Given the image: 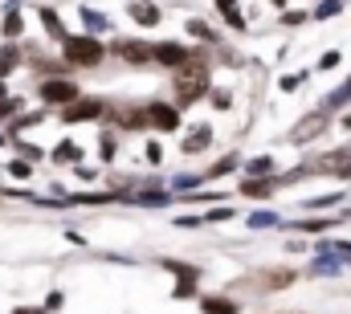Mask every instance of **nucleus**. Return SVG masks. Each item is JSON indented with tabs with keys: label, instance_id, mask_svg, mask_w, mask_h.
I'll use <instances>...</instances> for the list:
<instances>
[{
	"label": "nucleus",
	"instance_id": "1",
	"mask_svg": "<svg viewBox=\"0 0 351 314\" xmlns=\"http://www.w3.org/2000/svg\"><path fill=\"white\" fill-rule=\"evenodd\" d=\"M208 90H213V70H208V62H188V66H180L172 74V98H176L180 110L192 106V102H200V98H208Z\"/></svg>",
	"mask_w": 351,
	"mask_h": 314
},
{
	"label": "nucleus",
	"instance_id": "2",
	"mask_svg": "<svg viewBox=\"0 0 351 314\" xmlns=\"http://www.w3.org/2000/svg\"><path fill=\"white\" fill-rule=\"evenodd\" d=\"M58 49H62V62H66L70 70H94V66H102V58H106V45H102L94 33H70Z\"/></svg>",
	"mask_w": 351,
	"mask_h": 314
},
{
	"label": "nucleus",
	"instance_id": "3",
	"mask_svg": "<svg viewBox=\"0 0 351 314\" xmlns=\"http://www.w3.org/2000/svg\"><path fill=\"white\" fill-rule=\"evenodd\" d=\"M188 62H208V53H204V49H192V45H184V41H160V45H156V66H160V70L176 74V70L188 66Z\"/></svg>",
	"mask_w": 351,
	"mask_h": 314
},
{
	"label": "nucleus",
	"instance_id": "4",
	"mask_svg": "<svg viewBox=\"0 0 351 314\" xmlns=\"http://www.w3.org/2000/svg\"><path fill=\"white\" fill-rule=\"evenodd\" d=\"M106 110H110V102H102V98H94V94H82V98H74L70 106H62L58 119L74 127V123H98V119H106Z\"/></svg>",
	"mask_w": 351,
	"mask_h": 314
},
{
	"label": "nucleus",
	"instance_id": "5",
	"mask_svg": "<svg viewBox=\"0 0 351 314\" xmlns=\"http://www.w3.org/2000/svg\"><path fill=\"white\" fill-rule=\"evenodd\" d=\"M37 98H41L45 106L62 110V106H70L74 98H82V90H78L74 78H41L37 82Z\"/></svg>",
	"mask_w": 351,
	"mask_h": 314
},
{
	"label": "nucleus",
	"instance_id": "6",
	"mask_svg": "<svg viewBox=\"0 0 351 314\" xmlns=\"http://www.w3.org/2000/svg\"><path fill=\"white\" fill-rule=\"evenodd\" d=\"M110 53L123 58L127 66H156V45L143 37H119V41H110Z\"/></svg>",
	"mask_w": 351,
	"mask_h": 314
},
{
	"label": "nucleus",
	"instance_id": "7",
	"mask_svg": "<svg viewBox=\"0 0 351 314\" xmlns=\"http://www.w3.org/2000/svg\"><path fill=\"white\" fill-rule=\"evenodd\" d=\"M315 176H331V180H351V143L343 147H331V152H323V156L315 159Z\"/></svg>",
	"mask_w": 351,
	"mask_h": 314
},
{
	"label": "nucleus",
	"instance_id": "8",
	"mask_svg": "<svg viewBox=\"0 0 351 314\" xmlns=\"http://www.w3.org/2000/svg\"><path fill=\"white\" fill-rule=\"evenodd\" d=\"M106 119H110L119 131H152V123H147V102H143V106H127V102H119V106L106 110Z\"/></svg>",
	"mask_w": 351,
	"mask_h": 314
},
{
	"label": "nucleus",
	"instance_id": "9",
	"mask_svg": "<svg viewBox=\"0 0 351 314\" xmlns=\"http://www.w3.org/2000/svg\"><path fill=\"white\" fill-rule=\"evenodd\" d=\"M164 269H172L176 274V290H172V298H192L196 294V286H200V269L196 265H188V261H164Z\"/></svg>",
	"mask_w": 351,
	"mask_h": 314
},
{
	"label": "nucleus",
	"instance_id": "10",
	"mask_svg": "<svg viewBox=\"0 0 351 314\" xmlns=\"http://www.w3.org/2000/svg\"><path fill=\"white\" fill-rule=\"evenodd\" d=\"M147 123H152V131L172 135V131H180V106L176 102H147Z\"/></svg>",
	"mask_w": 351,
	"mask_h": 314
},
{
	"label": "nucleus",
	"instance_id": "11",
	"mask_svg": "<svg viewBox=\"0 0 351 314\" xmlns=\"http://www.w3.org/2000/svg\"><path fill=\"white\" fill-rule=\"evenodd\" d=\"M327 127H331V114H327V110H311V114L290 131V143H298V147H302V143H311V139H315L319 131H327Z\"/></svg>",
	"mask_w": 351,
	"mask_h": 314
},
{
	"label": "nucleus",
	"instance_id": "12",
	"mask_svg": "<svg viewBox=\"0 0 351 314\" xmlns=\"http://www.w3.org/2000/svg\"><path fill=\"white\" fill-rule=\"evenodd\" d=\"M37 21H41V29H45V37H49L53 45H62V41L70 37V29H66V21H62V12H58L53 4H37Z\"/></svg>",
	"mask_w": 351,
	"mask_h": 314
},
{
	"label": "nucleus",
	"instance_id": "13",
	"mask_svg": "<svg viewBox=\"0 0 351 314\" xmlns=\"http://www.w3.org/2000/svg\"><path fill=\"white\" fill-rule=\"evenodd\" d=\"M278 188H282V184H278V176H245V180L237 184V192H241L245 200H269Z\"/></svg>",
	"mask_w": 351,
	"mask_h": 314
},
{
	"label": "nucleus",
	"instance_id": "14",
	"mask_svg": "<svg viewBox=\"0 0 351 314\" xmlns=\"http://www.w3.org/2000/svg\"><path fill=\"white\" fill-rule=\"evenodd\" d=\"M208 147H213V127H208V123L188 127V135L180 139V152H184V156H200V152H208Z\"/></svg>",
	"mask_w": 351,
	"mask_h": 314
},
{
	"label": "nucleus",
	"instance_id": "15",
	"mask_svg": "<svg viewBox=\"0 0 351 314\" xmlns=\"http://www.w3.org/2000/svg\"><path fill=\"white\" fill-rule=\"evenodd\" d=\"M127 16H131L135 25H143V29H156V25L164 21V8L152 4V0H131V4H127Z\"/></svg>",
	"mask_w": 351,
	"mask_h": 314
},
{
	"label": "nucleus",
	"instance_id": "16",
	"mask_svg": "<svg viewBox=\"0 0 351 314\" xmlns=\"http://www.w3.org/2000/svg\"><path fill=\"white\" fill-rule=\"evenodd\" d=\"M217 4V16L233 29V33H245L250 29V21H245V12H241V0H213Z\"/></svg>",
	"mask_w": 351,
	"mask_h": 314
},
{
	"label": "nucleus",
	"instance_id": "17",
	"mask_svg": "<svg viewBox=\"0 0 351 314\" xmlns=\"http://www.w3.org/2000/svg\"><path fill=\"white\" fill-rule=\"evenodd\" d=\"M0 37L4 41H21L25 37V16H21V4L8 0V12H4V25H0Z\"/></svg>",
	"mask_w": 351,
	"mask_h": 314
},
{
	"label": "nucleus",
	"instance_id": "18",
	"mask_svg": "<svg viewBox=\"0 0 351 314\" xmlns=\"http://www.w3.org/2000/svg\"><path fill=\"white\" fill-rule=\"evenodd\" d=\"M200 311L204 314H241V302L229 298V294H204L200 298Z\"/></svg>",
	"mask_w": 351,
	"mask_h": 314
},
{
	"label": "nucleus",
	"instance_id": "19",
	"mask_svg": "<svg viewBox=\"0 0 351 314\" xmlns=\"http://www.w3.org/2000/svg\"><path fill=\"white\" fill-rule=\"evenodd\" d=\"M184 29H188V37H196L200 45H221V33H217L213 25H204L200 16H188V21H184Z\"/></svg>",
	"mask_w": 351,
	"mask_h": 314
},
{
	"label": "nucleus",
	"instance_id": "20",
	"mask_svg": "<svg viewBox=\"0 0 351 314\" xmlns=\"http://www.w3.org/2000/svg\"><path fill=\"white\" fill-rule=\"evenodd\" d=\"M343 217H302V221H290V229L294 233H327V229H335Z\"/></svg>",
	"mask_w": 351,
	"mask_h": 314
},
{
	"label": "nucleus",
	"instance_id": "21",
	"mask_svg": "<svg viewBox=\"0 0 351 314\" xmlns=\"http://www.w3.org/2000/svg\"><path fill=\"white\" fill-rule=\"evenodd\" d=\"M25 62V49H21V41H4L0 45V78H8L16 66Z\"/></svg>",
	"mask_w": 351,
	"mask_h": 314
},
{
	"label": "nucleus",
	"instance_id": "22",
	"mask_svg": "<svg viewBox=\"0 0 351 314\" xmlns=\"http://www.w3.org/2000/svg\"><path fill=\"white\" fill-rule=\"evenodd\" d=\"M343 261L348 257H339V253H327V257H319L306 274H315V278H335V274H343Z\"/></svg>",
	"mask_w": 351,
	"mask_h": 314
},
{
	"label": "nucleus",
	"instance_id": "23",
	"mask_svg": "<svg viewBox=\"0 0 351 314\" xmlns=\"http://www.w3.org/2000/svg\"><path fill=\"white\" fill-rule=\"evenodd\" d=\"M241 163H245V159L237 156V152H229L225 159H217V163H213V167L204 171V184H208V180H225V176H229V171H237Z\"/></svg>",
	"mask_w": 351,
	"mask_h": 314
},
{
	"label": "nucleus",
	"instance_id": "24",
	"mask_svg": "<svg viewBox=\"0 0 351 314\" xmlns=\"http://www.w3.org/2000/svg\"><path fill=\"white\" fill-rule=\"evenodd\" d=\"M114 156H119V127H106V131L98 135V159L110 163Z\"/></svg>",
	"mask_w": 351,
	"mask_h": 314
},
{
	"label": "nucleus",
	"instance_id": "25",
	"mask_svg": "<svg viewBox=\"0 0 351 314\" xmlns=\"http://www.w3.org/2000/svg\"><path fill=\"white\" fill-rule=\"evenodd\" d=\"M49 159H53V163H58V167H62V163H74V167H78V163H82V147H78V143H70V139H66V143H58V147H53V152H49Z\"/></svg>",
	"mask_w": 351,
	"mask_h": 314
},
{
	"label": "nucleus",
	"instance_id": "26",
	"mask_svg": "<svg viewBox=\"0 0 351 314\" xmlns=\"http://www.w3.org/2000/svg\"><path fill=\"white\" fill-rule=\"evenodd\" d=\"M343 8H348V0H319V4L311 8V21H335Z\"/></svg>",
	"mask_w": 351,
	"mask_h": 314
},
{
	"label": "nucleus",
	"instance_id": "27",
	"mask_svg": "<svg viewBox=\"0 0 351 314\" xmlns=\"http://www.w3.org/2000/svg\"><path fill=\"white\" fill-rule=\"evenodd\" d=\"M294 278H298L294 269H278V274H262V278H254V282H258L262 290H282V286H290Z\"/></svg>",
	"mask_w": 351,
	"mask_h": 314
},
{
	"label": "nucleus",
	"instance_id": "28",
	"mask_svg": "<svg viewBox=\"0 0 351 314\" xmlns=\"http://www.w3.org/2000/svg\"><path fill=\"white\" fill-rule=\"evenodd\" d=\"M78 16H82V25H86V33H106V29H110V21H106L102 12H94L90 4H82V8H78Z\"/></svg>",
	"mask_w": 351,
	"mask_h": 314
},
{
	"label": "nucleus",
	"instance_id": "29",
	"mask_svg": "<svg viewBox=\"0 0 351 314\" xmlns=\"http://www.w3.org/2000/svg\"><path fill=\"white\" fill-rule=\"evenodd\" d=\"M119 192H82V196H66V204H114Z\"/></svg>",
	"mask_w": 351,
	"mask_h": 314
},
{
	"label": "nucleus",
	"instance_id": "30",
	"mask_svg": "<svg viewBox=\"0 0 351 314\" xmlns=\"http://www.w3.org/2000/svg\"><path fill=\"white\" fill-rule=\"evenodd\" d=\"M241 167H245V176H274V156H254Z\"/></svg>",
	"mask_w": 351,
	"mask_h": 314
},
{
	"label": "nucleus",
	"instance_id": "31",
	"mask_svg": "<svg viewBox=\"0 0 351 314\" xmlns=\"http://www.w3.org/2000/svg\"><path fill=\"white\" fill-rule=\"evenodd\" d=\"M335 204H343V192H331V196H315V200H302V208H306V213H323V208H335Z\"/></svg>",
	"mask_w": 351,
	"mask_h": 314
},
{
	"label": "nucleus",
	"instance_id": "32",
	"mask_svg": "<svg viewBox=\"0 0 351 314\" xmlns=\"http://www.w3.org/2000/svg\"><path fill=\"white\" fill-rule=\"evenodd\" d=\"M131 204H139V208H164V204H172V196H168V192H143V196H135Z\"/></svg>",
	"mask_w": 351,
	"mask_h": 314
},
{
	"label": "nucleus",
	"instance_id": "33",
	"mask_svg": "<svg viewBox=\"0 0 351 314\" xmlns=\"http://www.w3.org/2000/svg\"><path fill=\"white\" fill-rule=\"evenodd\" d=\"M335 66H343V49H327V53L319 58V66H315V70H319V74H327V70H335Z\"/></svg>",
	"mask_w": 351,
	"mask_h": 314
},
{
	"label": "nucleus",
	"instance_id": "34",
	"mask_svg": "<svg viewBox=\"0 0 351 314\" xmlns=\"http://www.w3.org/2000/svg\"><path fill=\"white\" fill-rule=\"evenodd\" d=\"M208 102H213V110H233V94L229 90H208Z\"/></svg>",
	"mask_w": 351,
	"mask_h": 314
},
{
	"label": "nucleus",
	"instance_id": "35",
	"mask_svg": "<svg viewBox=\"0 0 351 314\" xmlns=\"http://www.w3.org/2000/svg\"><path fill=\"white\" fill-rule=\"evenodd\" d=\"M4 171H8L12 180H33V163H29V159H12Z\"/></svg>",
	"mask_w": 351,
	"mask_h": 314
},
{
	"label": "nucleus",
	"instance_id": "36",
	"mask_svg": "<svg viewBox=\"0 0 351 314\" xmlns=\"http://www.w3.org/2000/svg\"><path fill=\"white\" fill-rule=\"evenodd\" d=\"M274 225H282L278 213H250V229H274Z\"/></svg>",
	"mask_w": 351,
	"mask_h": 314
},
{
	"label": "nucleus",
	"instance_id": "37",
	"mask_svg": "<svg viewBox=\"0 0 351 314\" xmlns=\"http://www.w3.org/2000/svg\"><path fill=\"white\" fill-rule=\"evenodd\" d=\"M21 114V98H0V123H12Z\"/></svg>",
	"mask_w": 351,
	"mask_h": 314
},
{
	"label": "nucleus",
	"instance_id": "38",
	"mask_svg": "<svg viewBox=\"0 0 351 314\" xmlns=\"http://www.w3.org/2000/svg\"><path fill=\"white\" fill-rule=\"evenodd\" d=\"M286 29H298V25H306L311 21V12H290V8H282V16H278Z\"/></svg>",
	"mask_w": 351,
	"mask_h": 314
},
{
	"label": "nucleus",
	"instance_id": "39",
	"mask_svg": "<svg viewBox=\"0 0 351 314\" xmlns=\"http://www.w3.org/2000/svg\"><path fill=\"white\" fill-rule=\"evenodd\" d=\"M16 152H21V159H29V163H37V159H45V152H41L37 143H21V139H16Z\"/></svg>",
	"mask_w": 351,
	"mask_h": 314
},
{
	"label": "nucleus",
	"instance_id": "40",
	"mask_svg": "<svg viewBox=\"0 0 351 314\" xmlns=\"http://www.w3.org/2000/svg\"><path fill=\"white\" fill-rule=\"evenodd\" d=\"M311 78V74H286V78L278 82V86H282V90H286V94H290V90H298V86H302V82Z\"/></svg>",
	"mask_w": 351,
	"mask_h": 314
},
{
	"label": "nucleus",
	"instance_id": "41",
	"mask_svg": "<svg viewBox=\"0 0 351 314\" xmlns=\"http://www.w3.org/2000/svg\"><path fill=\"white\" fill-rule=\"evenodd\" d=\"M62 306H66V294H62V290H53V294H49V298H45V314L62 311Z\"/></svg>",
	"mask_w": 351,
	"mask_h": 314
},
{
	"label": "nucleus",
	"instance_id": "42",
	"mask_svg": "<svg viewBox=\"0 0 351 314\" xmlns=\"http://www.w3.org/2000/svg\"><path fill=\"white\" fill-rule=\"evenodd\" d=\"M143 156H147V163H164V147H160V143H156V139H152V143H147V152H143Z\"/></svg>",
	"mask_w": 351,
	"mask_h": 314
},
{
	"label": "nucleus",
	"instance_id": "43",
	"mask_svg": "<svg viewBox=\"0 0 351 314\" xmlns=\"http://www.w3.org/2000/svg\"><path fill=\"white\" fill-rule=\"evenodd\" d=\"M233 217H237V208H213V213H208L213 225H217V221H233Z\"/></svg>",
	"mask_w": 351,
	"mask_h": 314
},
{
	"label": "nucleus",
	"instance_id": "44",
	"mask_svg": "<svg viewBox=\"0 0 351 314\" xmlns=\"http://www.w3.org/2000/svg\"><path fill=\"white\" fill-rule=\"evenodd\" d=\"M176 225H180V229H196V225H200V217H180Z\"/></svg>",
	"mask_w": 351,
	"mask_h": 314
},
{
	"label": "nucleus",
	"instance_id": "45",
	"mask_svg": "<svg viewBox=\"0 0 351 314\" xmlns=\"http://www.w3.org/2000/svg\"><path fill=\"white\" fill-rule=\"evenodd\" d=\"M12 314H45V311H33V306H16Z\"/></svg>",
	"mask_w": 351,
	"mask_h": 314
},
{
	"label": "nucleus",
	"instance_id": "46",
	"mask_svg": "<svg viewBox=\"0 0 351 314\" xmlns=\"http://www.w3.org/2000/svg\"><path fill=\"white\" fill-rule=\"evenodd\" d=\"M269 4H274V8H286V4H290V0H269Z\"/></svg>",
	"mask_w": 351,
	"mask_h": 314
},
{
	"label": "nucleus",
	"instance_id": "47",
	"mask_svg": "<svg viewBox=\"0 0 351 314\" xmlns=\"http://www.w3.org/2000/svg\"><path fill=\"white\" fill-rule=\"evenodd\" d=\"M4 143H8V131H0V147H4Z\"/></svg>",
	"mask_w": 351,
	"mask_h": 314
},
{
	"label": "nucleus",
	"instance_id": "48",
	"mask_svg": "<svg viewBox=\"0 0 351 314\" xmlns=\"http://www.w3.org/2000/svg\"><path fill=\"white\" fill-rule=\"evenodd\" d=\"M0 98H8V90H4V78H0Z\"/></svg>",
	"mask_w": 351,
	"mask_h": 314
}]
</instances>
